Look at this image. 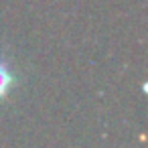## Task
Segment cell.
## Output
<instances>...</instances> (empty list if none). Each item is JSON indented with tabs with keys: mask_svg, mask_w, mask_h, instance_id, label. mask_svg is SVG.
Wrapping results in <instances>:
<instances>
[{
	"mask_svg": "<svg viewBox=\"0 0 148 148\" xmlns=\"http://www.w3.org/2000/svg\"><path fill=\"white\" fill-rule=\"evenodd\" d=\"M10 83H12V75L8 73V69H6V65L0 61V97H2L6 91H8V87H10Z\"/></svg>",
	"mask_w": 148,
	"mask_h": 148,
	"instance_id": "cell-1",
	"label": "cell"
}]
</instances>
